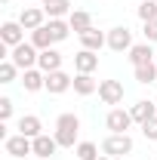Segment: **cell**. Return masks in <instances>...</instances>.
<instances>
[{
    "mask_svg": "<svg viewBox=\"0 0 157 160\" xmlns=\"http://www.w3.org/2000/svg\"><path fill=\"white\" fill-rule=\"evenodd\" d=\"M77 132H80V120L77 114H59L56 117V142L59 148H77Z\"/></svg>",
    "mask_w": 157,
    "mask_h": 160,
    "instance_id": "obj_1",
    "label": "cell"
},
{
    "mask_svg": "<svg viewBox=\"0 0 157 160\" xmlns=\"http://www.w3.org/2000/svg\"><path fill=\"white\" fill-rule=\"evenodd\" d=\"M40 59V49L34 43H19V46H13V52H9V62L19 68V71H28V68H34Z\"/></svg>",
    "mask_w": 157,
    "mask_h": 160,
    "instance_id": "obj_2",
    "label": "cell"
},
{
    "mask_svg": "<svg viewBox=\"0 0 157 160\" xmlns=\"http://www.w3.org/2000/svg\"><path fill=\"white\" fill-rule=\"evenodd\" d=\"M129 151H133V139L126 132H111L108 139L102 142V154H108V157H123Z\"/></svg>",
    "mask_w": 157,
    "mask_h": 160,
    "instance_id": "obj_3",
    "label": "cell"
},
{
    "mask_svg": "<svg viewBox=\"0 0 157 160\" xmlns=\"http://www.w3.org/2000/svg\"><path fill=\"white\" fill-rule=\"evenodd\" d=\"M108 46H111L114 52H129V49H133V31L123 28V25L111 28V31H108Z\"/></svg>",
    "mask_w": 157,
    "mask_h": 160,
    "instance_id": "obj_4",
    "label": "cell"
},
{
    "mask_svg": "<svg viewBox=\"0 0 157 160\" xmlns=\"http://www.w3.org/2000/svg\"><path fill=\"white\" fill-rule=\"evenodd\" d=\"M3 148H6V154L9 157H28V154H34V139H28V136H9V139L3 142Z\"/></svg>",
    "mask_w": 157,
    "mask_h": 160,
    "instance_id": "obj_5",
    "label": "cell"
},
{
    "mask_svg": "<svg viewBox=\"0 0 157 160\" xmlns=\"http://www.w3.org/2000/svg\"><path fill=\"white\" fill-rule=\"evenodd\" d=\"M99 99L105 105H120L123 102V83L120 80H99Z\"/></svg>",
    "mask_w": 157,
    "mask_h": 160,
    "instance_id": "obj_6",
    "label": "cell"
},
{
    "mask_svg": "<svg viewBox=\"0 0 157 160\" xmlns=\"http://www.w3.org/2000/svg\"><path fill=\"white\" fill-rule=\"evenodd\" d=\"M133 123H136L133 114H129V111H123V108H111V111H108V117H105V126H108L111 132H126Z\"/></svg>",
    "mask_w": 157,
    "mask_h": 160,
    "instance_id": "obj_7",
    "label": "cell"
},
{
    "mask_svg": "<svg viewBox=\"0 0 157 160\" xmlns=\"http://www.w3.org/2000/svg\"><path fill=\"white\" fill-rule=\"evenodd\" d=\"M43 19H46V9H43V6H25L22 16H19V25L25 28V31H37V28L46 25Z\"/></svg>",
    "mask_w": 157,
    "mask_h": 160,
    "instance_id": "obj_8",
    "label": "cell"
},
{
    "mask_svg": "<svg viewBox=\"0 0 157 160\" xmlns=\"http://www.w3.org/2000/svg\"><path fill=\"white\" fill-rule=\"evenodd\" d=\"M71 86H74V77L65 74V71H53V74H46V92H49V96H62V92H68Z\"/></svg>",
    "mask_w": 157,
    "mask_h": 160,
    "instance_id": "obj_9",
    "label": "cell"
},
{
    "mask_svg": "<svg viewBox=\"0 0 157 160\" xmlns=\"http://www.w3.org/2000/svg\"><path fill=\"white\" fill-rule=\"evenodd\" d=\"M22 31H25V28H22L19 22H3V25H0V43L9 46V49L19 46V43H25V34H22Z\"/></svg>",
    "mask_w": 157,
    "mask_h": 160,
    "instance_id": "obj_10",
    "label": "cell"
},
{
    "mask_svg": "<svg viewBox=\"0 0 157 160\" xmlns=\"http://www.w3.org/2000/svg\"><path fill=\"white\" fill-rule=\"evenodd\" d=\"M37 68L43 71V74H53V71H62V52L59 49H43L40 52V59H37Z\"/></svg>",
    "mask_w": 157,
    "mask_h": 160,
    "instance_id": "obj_11",
    "label": "cell"
},
{
    "mask_svg": "<svg viewBox=\"0 0 157 160\" xmlns=\"http://www.w3.org/2000/svg\"><path fill=\"white\" fill-rule=\"evenodd\" d=\"M74 68H77V74H93L99 68V56L93 49H80L77 56H74Z\"/></svg>",
    "mask_w": 157,
    "mask_h": 160,
    "instance_id": "obj_12",
    "label": "cell"
},
{
    "mask_svg": "<svg viewBox=\"0 0 157 160\" xmlns=\"http://www.w3.org/2000/svg\"><path fill=\"white\" fill-rule=\"evenodd\" d=\"M129 114H133V120H136V123H148L151 117H157V102L142 99V102H136V105L129 108Z\"/></svg>",
    "mask_w": 157,
    "mask_h": 160,
    "instance_id": "obj_13",
    "label": "cell"
},
{
    "mask_svg": "<svg viewBox=\"0 0 157 160\" xmlns=\"http://www.w3.org/2000/svg\"><path fill=\"white\" fill-rule=\"evenodd\" d=\"M56 151H59V142H56V136H46V132H43V136H37V139H34V157H53V154H56Z\"/></svg>",
    "mask_w": 157,
    "mask_h": 160,
    "instance_id": "obj_14",
    "label": "cell"
},
{
    "mask_svg": "<svg viewBox=\"0 0 157 160\" xmlns=\"http://www.w3.org/2000/svg\"><path fill=\"white\" fill-rule=\"evenodd\" d=\"M22 83H25V89H28V92L46 89V74H43V71H37V68H28V71L22 74Z\"/></svg>",
    "mask_w": 157,
    "mask_h": 160,
    "instance_id": "obj_15",
    "label": "cell"
},
{
    "mask_svg": "<svg viewBox=\"0 0 157 160\" xmlns=\"http://www.w3.org/2000/svg\"><path fill=\"white\" fill-rule=\"evenodd\" d=\"M80 43H83V49L99 52L102 46H108V37H105L102 31H96V28H89V31H83V34H80Z\"/></svg>",
    "mask_w": 157,
    "mask_h": 160,
    "instance_id": "obj_16",
    "label": "cell"
},
{
    "mask_svg": "<svg viewBox=\"0 0 157 160\" xmlns=\"http://www.w3.org/2000/svg\"><path fill=\"white\" fill-rule=\"evenodd\" d=\"M129 62H133V68L154 62V49H151V43H136V46L129 49Z\"/></svg>",
    "mask_w": 157,
    "mask_h": 160,
    "instance_id": "obj_17",
    "label": "cell"
},
{
    "mask_svg": "<svg viewBox=\"0 0 157 160\" xmlns=\"http://www.w3.org/2000/svg\"><path fill=\"white\" fill-rule=\"evenodd\" d=\"M40 129H43V123H40L37 114H25V117L19 120V132H22V136H28V139H37V136H43Z\"/></svg>",
    "mask_w": 157,
    "mask_h": 160,
    "instance_id": "obj_18",
    "label": "cell"
},
{
    "mask_svg": "<svg viewBox=\"0 0 157 160\" xmlns=\"http://www.w3.org/2000/svg\"><path fill=\"white\" fill-rule=\"evenodd\" d=\"M68 25H71V31H74V34H83V31H89V28H93V16H89V12H83V9H74V12L68 16Z\"/></svg>",
    "mask_w": 157,
    "mask_h": 160,
    "instance_id": "obj_19",
    "label": "cell"
},
{
    "mask_svg": "<svg viewBox=\"0 0 157 160\" xmlns=\"http://www.w3.org/2000/svg\"><path fill=\"white\" fill-rule=\"evenodd\" d=\"M99 89V80H93V74H77L74 77V92L77 96H93Z\"/></svg>",
    "mask_w": 157,
    "mask_h": 160,
    "instance_id": "obj_20",
    "label": "cell"
},
{
    "mask_svg": "<svg viewBox=\"0 0 157 160\" xmlns=\"http://www.w3.org/2000/svg\"><path fill=\"white\" fill-rule=\"evenodd\" d=\"M31 43H34L40 52H43V49H49L56 40H53V34H49V28L43 25V28H37V31H31Z\"/></svg>",
    "mask_w": 157,
    "mask_h": 160,
    "instance_id": "obj_21",
    "label": "cell"
},
{
    "mask_svg": "<svg viewBox=\"0 0 157 160\" xmlns=\"http://www.w3.org/2000/svg\"><path fill=\"white\" fill-rule=\"evenodd\" d=\"M49 34H53V40L56 43H62V40H68V34H71V25L68 22H62V19H49Z\"/></svg>",
    "mask_w": 157,
    "mask_h": 160,
    "instance_id": "obj_22",
    "label": "cell"
},
{
    "mask_svg": "<svg viewBox=\"0 0 157 160\" xmlns=\"http://www.w3.org/2000/svg\"><path fill=\"white\" fill-rule=\"evenodd\" d=\"M136 80L142 83V86L154 83V80H157V65H154V62H148V65H139V68H136Z\"/></svg>",
    "mask_w": 157,
    "mask_h": 160,
    "instance_id": "obj_23",
    "label": "cell"
},
{
    "mask_svg": "<svg viewBox=\"0 0 157 160\" xmlns=\"http://www.w3.org/2000/svg\"><path fill=\"white\" fill-rule=\"evenodd\" d=\"M74 154H77V160H99V148L93 142H77Z\"/></svg>",
    "mask_w": 157,
    "mask_h": 160,
    "instance_id": "obj_24",
    "label": "cell"
},
{
    "mask_svg": "<svg viewBox=\"0 0 157 160\" xmlns=\"http://www.w3.org/2000/svg\"><path fill=\"white\" fill-rule=\"evenodd\" d=\"M139 19L142 22H154L157 19V0H142L139 3Z\"/></svg>",
    "mask_w": 157,
    "mask_h": 160,
    "instance_id": "obj_25",
    "label": "cell"
},
{
    "mask_svg": "<svg viewBox=\"0 0 157 160\" xmlns=\"http://www.w3.org/2000/svg\"><path fill=\"white\" fill-rule=\"evenodd\" d=\"M16 74H19V68H16L9 59L0 62V83H13V80H16Z\"/></svg>",
    "mask_w": 157,
    "mask_h": 160,
    "instance_id": "obj_26",
    "label": "cell"
},
{
    "mask_svg": "<svg viewBox=\"0 0 157 160\" xmlns=\"http://www.w3.org/2000/svg\"><path fill=\"white\" fill-rule=\"evenodd\" d=\"M142 132H145L148 142H157V117H151L148 123H142Z\"/></svg>",
    "mask_w": 157,
    "mask_h": 160,
    "instance_id": "obj_27",
    "label": "cell"
},
{
    "mask_svg": "<svg viewBox=\"0 0 157 160\" xmlns=\"http://www.w3.org/2000/svg\"><path fill=\"white\" fill-rule=\"evenodd\" d=\"M145 43H157V19L145 22Z\"/></svg>",
    "mask_w": 157,
    "mask_h": 160,
    "instance_id": "obj_28",
    "label": "cell"
},
{
    "mask_svg": "<svg viewBox=\"0 0 157 160\" xmlns=\"http://www.w3.org/2000/svg\"><path fill=\"white\" fill-rule=\"evenodd\" d=\"M9 117H13V99H0V120L6 123Z\"/></svg>",
    "mask_w": 157,
    "mask_h": 160,
    "instance_id": "obj_29",
    "label": "cell"
},
{
    "mask_svg": "<svg viewBox=\"0 0 157 160\" xmlns=\"http://www.w3.org/2000/svg\"><path fill=\"white\" fill-rule=\"evenodd\" d=\"M56 3H65V0H43V9L46 6H56Z\"/></svg>",
    "mask_w": 157,
    "mask_h": 160,
    "instance_id": "obj_30",
    "label": "cell"
},
{
    "mask_svg": "<svg viewBox=\"0 0 157 160\" xmlns=\"http://www.w3.org/2000/svg\"><path fill=\"white\" fill-rule=\"evenodd\" d=\"M99 160H111V157H108V154H105V157H99Z\"/></svg>",
    "mask_w": 157,
    "mask_h": 160,
    "instance_id": "obj_31",
    "label": "cell"
},
{
    "mask_svg": "<svg viewBox=\"0 0 157 160\" xmlns=\"http://www.w3.org/2000/svg\"><path fill=\"white\" fill-rule=\"evenodd\" d=\"M3 3H9V0H3Z\"/></svg>",
    "mask_w": 157,
    "mask_h": 160,
    "instance_id": "obj_32",
    "label": "cell"
}]
</instances>
